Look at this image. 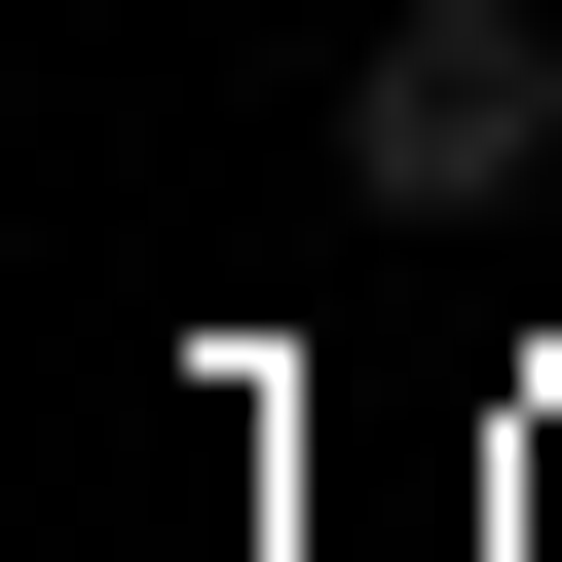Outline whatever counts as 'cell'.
I'll list each match as a JSON object with an SVG mask.
<instances>
[{
  "label": "cell",
  "instance_id": "obj_1",
  "mask_svg": "<svg viewBox=\"0 0 562 562\" xmlns=\"http://www.w3.org/2000/svg\"><path fill=\"white\" fill-rule=\"evenodd\" d=\"M338 188H375V225H487V188H562V38H525V0H413V38L338 76Z\"/></svg>",
  "mask_w": 562,
  "mask_h": 562
}]
</instances>
